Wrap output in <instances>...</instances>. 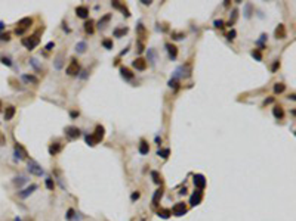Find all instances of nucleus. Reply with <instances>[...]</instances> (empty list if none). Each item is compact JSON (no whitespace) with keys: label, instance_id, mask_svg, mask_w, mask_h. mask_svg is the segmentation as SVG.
Returning a JSON list of instances; mask_svg holds the SVG:
<instances>
[{"label":"nucleus","instance_id":"30","mask_svg":"<svg viewBox=\"0 0 296 221\" xmlns=\"http://www.w3.org/2000/svg\"><path fill=\"white\" fill-rule=\"evenodd\" d=\"M76 52L84 53V52H86V43H84V41H80V43L76 44Z\"/></svg>","mask_w":296,"mask_h":221},{"label":"nucleus","instance_id":"4","mask_svg":"<svg viewBox=\"0 0 296 221\" xmlns=\"http://www.w3.org/2000/svg\"><path fill=\"white\" fill-rule=\"evenodd\" d=\"M67 74L68 75H77L80 72V65L77 64V61L76 59H71V62H70V65L67 66Z\"/></svg>","mask_w":296,"mask_h":221},{"label":"nucleus","instance_id":"17","mask_svg":"<svg viewBox=\"0 0 296 221\" xmlns=\"http://www.w3.org/2000/svg\"><path fill=\"white\" fill-rule=\"evenodd\" d=\"M15 112H16L15 106H8L6 110H5V120L6 121H11L12 118H13V115H15Z\"/></svg>","mask_w":296,"mask_h":221},{"label":"nucleus","instance_id":"11","mask_svg":"<svg viewBox=\"0 0 296 221\" xmlns=\"http://www.w3.org/2000/svg\"><path fill=\"white\" fill-rule=\"evenodd\" d=\"M65 134L68 136L70 139H77L80 136V130L77 127H67L65 128Z\"/></svg>","mask_w":296,"mask_h":221},{"label":"nucleus","instance_id":"3","mask_svg":"<svg viewBox=\"0 0 296 221\" xmlns=\"http://www.w3.org/2000/svg\"><path fill=\"white\" fill-rule=\"evenodd\" d=\"M172 212H173V215H176V217H182L184 214H187V206H185V203H184V202L175 203L173 208H172Z\"/></svg>","mask_w":296,"mask_h":221},{"label":"nucleus","instance_id":"24","mask_svg":"<svg viewBox=\"0 0 296 221\" xmlns=\"http://www.w3.org/2000/svg\"><path fill=\"white\" fill-rule=\"evenodd\" d=\"M127 31H129V28H115L114 30V37H123L125 34H127Z\"/></svg>","mask_w":296,"mask_h":221},{"label":"nucleus","instance_id":"54","mask_svg":"<svg viewBox=\"0 0 296 221\" xmlns=\"http://www.w3.org/2000/svg\"><path fill=\"white\" fill-rule=\"evenodd\" d=\"M144 5H151V0H141Z\"/></svg>","mask_w":296,"mask_h":221},{"label":"nucleus","instance_id":"55","mask_svg":"<svg viewBox=\"0 0 296 221\" xmlns=\"http://www.w3.org/2000/svg\"><path fill=\"white\" fill-rule=\"evenodd\" d=\"M71 117H73V118H76V117H79V112H71Z\"/></svg>","mask_w":296,"mask_h":221},{"label":"nucleus","instance_id":"47","mask_svg":"<svg viewBox=\"0 0 296 221\" xmlns=\"http://www.w3.org/2000/svg\"><path fill=\"white\" fill-rule=\"evenodd\" d=\"M0 61H2V64H5V65H8V66L12 65V62H11V59H9V58H2Z\"/></svg>","mask_w":296,"mask_h":221},{"label":"nucleus","instance_id":"57","mask_svg":"<svg viewBox=\"0 0 296 221\" xmlns=\"http://www.w3.org/2000/svg\"><path fill=\"white\" fill-rule=\"evenodd\" d=\"M271 102H273V99L270 97V99H267V100H265V105H267V103H271Z\"/></svg>","mask_w":296,"mask_h":221},{"label":"nucleus","instance_id":"15","mask_svg":"<svg viewBox=\"0 0 296 221\" xmlns=\"http://www.w3.org/2000/svg\"><path fill=\"white\" fill-rule=\"evenodd\" d=\"M111 5H113V8H115V9H120V11L123 12V15H125V16H127V18L130 16V13H129V9L126 8L125 5H122L120 2H113Z\"/></svg>","mask_w":296,"mask_h":221},{"label":"nucleus","instance_id":"8","mask_svg":"<svg viewBox=\"0 0 296 221\" xmlns=\"http://www.w3.org/2000/svg\"><path fill=\"white\" fill-rule=\"evenodd\" d=\"M104 134H105V130H104V127L102 125H98L96 128H95V133L92 134L93 136V139L96 140V143H99L101 140L104 139Z\"/></svg>","mask_w":296,"mask_h":221},{"label":"nucleus","instance_id":"50","mask_svg":"<svg viewBox=\"0 0 296 221\" xmlns=\"http://www.w3.org/2000/svg\"><path fill=\"white\" fill-rule=\"evenodd\" d=\"M73 215H74V209H71V208H70L68 212H67V220H71V218H73Z\"/></svg>","mask_w":296,"mask_h":221},{"label":"nucleus","instance_id":"19","mask_svg":"<svg viewBox=\"0 0 296 221\" xmlns=\"http://www.w3.org/2000/svg\"><path fill=\"white\" fill-rule=\"evenodd\" d=\"M120 72H122V77L125 78V80H132V78H133V72H130L129 68H125V66H123V68L120 69Z\"/></svg>","mask_w":296,"mask_h":221},{"label":"nucleus","instance_id":"52","mask_svg":"<svg viewBox=\"0 0 296 221\" xmlns=\"http://www.w3.org/2000/svg\"><path fill=\"white\" fill-rule=\"evenodd\" d=\"M142 52H144V46H142V43L139 41V43H138V53H142Z\"/></svg>","mask_w":296,"mask_h":221},{"label":"nucleus","instance_id":"48","mask_svg":"<svg viewBox=\"0 0 296 221\" xmlns=\"http://www.w3.org/2000/svg\"><path fill=\"white\" fill-rule=\"evenodd\" d=\"M6 144V137H5V134L0 131V146H5Z\"/></svg>","mask_w":296,"mask_h":221},{"label":"nucleus","instance_id":"35","mask_svg":"<svg viewBox=\"0 0 296 221\" xmlns=\"http://www.w3.org/2000/svg\"><path fill=\"white\" fill-rule=\"evenodd\" d=\"M45 184H46V187L49 189V190H53V187H55V183H53V180H52V178H46Z\"/></svg>","mask_w":296,"mask_h":221},{"label":"nucleus","instance_id":"5","mask_svg":"<svg viewBox=\"0 0 296 221\" xmlns=\"http://www.w3.org/2000/svg\"><path fill=\"white\" fill-rule=\"evenodd\" d=\"M201 198H203V192H201V190H195L193 195H191V198H190V205H191V206L198 205V203L201 202Z\"/></svg>","mask_w":296,"mask_h":221},{"label":"nucleus","instance_id":"41","mask_svg":"<svg viewBox=\"0 0 296 221\" xmlns=\"http://www.w3.org/2000/svg\"><path fill=\"white\" fill-rule=\"evenodd\" d=\"M236 35H237L236 30H231V31L227 34V38H228V40H234V38H236Z\"/></svg>","mask_w":296,"mask_h":221},{"label":"nucleus","instance_id":"18","mask_svg":"<svg viewBox=\"0 0 296 221\" xmlns=\"http://www.w3.org/2000/svg\"><path fill=\"white\" fill-rule=\"evenodd\" d=\"M273 114H274V117H275L277 120H281V118L284 117V110H283L281 106H274Z\"/></svg>","mask_w":296,"mask_h":221},{"label":"nucleus","instance_id":"49","mask_svg":"<svg viewBox=\"0 0 296 221\" xmlns=\"http://www.w3.org/2000/svg\"><path fill=\"white\" fill-rule=\"evenodd\" d=\"M53 47H55V43H53V41H49V43L46 44V50H52Z\"/></svg>","mask_w":296,"mask_h":221},{"label":"nucleus","instance_id":"45","mask_svg":"<svg viewBox=\"0 0 296 221\" xmlns=\"http://www.w3.org/2000/svg\"><path fill=\"white\" fill-rule=\"evenodd\" d=\"M250 12H252V6H250V5H246V13H244V15H246V18H250V16H252Z\"/></svg>","mask_w":296,"mask_h":221},{"label":"nucleus","instance_id":"44","mask_svg":"<svg viewBox=\"0 0 296 221\" xmlns=\"http://www.w3.org/2000/svg\"><path fill=\"white\" fill-rule=\"evenodd\" d=\"M169 87H173V88L178 87V80L176 78H172L170 81H169Z\"/></svg>","mask_w":296,"mask_h":221},{"label":"nucleus","instance_id":"36","mask_svg":"<svg viewBox=\"0 0 296 221\" xmlns=\"http://www.w3.org/2000/svg\"><path fill=\"white\" fill-rule=\"evenodd\" d=\"M237 13H239V11L237 9H232V15H231V19H229V22H228V25L231 27L232 24H234V21L237 19Z\"/></svg>","mask_w":296,"mask_h":221},{"label":"nucleus","instance_id":"33","mask_svg":"<svg viewBox=\"0 0 296 221\" xmlns=\"http://www.w3.org/2000/svg\"><path fill=\"white\" fill-rule=\"evenodd\" d=\"M55 68H57V69H61V68H62V55L57 56V59H55Z\"/></svg>","mask_w":296,"mask_h":221},{"label":"nucleus","instance_id":"26","mask_svg":"<svg viewBox=\"0 0 296 221\" xmlns=\"http://www.w3.org/2000/svg\"><path fill=\"white\" fill-rule=\"evenodd\" d=\"M157 215H159L160 218H163V220H167V218L170 217V211H167V209H159V211H157Z\"/></svg>","mask_w":296,"mask_h":221},{"label":"nucleus","instance_id":"42","mask_svg":"<svg viewBox=\"0 0 296 221\" xmlns=\"http://www.w3.org/2000/svg\"><path fill=\"white\" fill-rule=\"evenodd\" d=\"M172 35H173L175 40H182V38H185V34H182V33H173Z\"/></svg>","mask_w":296,"mask_h":221},{"label":"nucleus","instance_id":"1","mask_svg":"<svg viewBox=\"0 0 296 221\" xmlns=\"http://www.w3.org/2000/svg\"><path fill=\"white\" fill-rule=\"evenodd\" d=\"M27 170H28V173H30V174H33V176H37V177H40L42 174H43V170H42V167L39 165L36 161H28Z\"/></svg>","mask_w":296,"mask_h":221},{"label":"nucleus","instance_id":"7","mask_svg":"<svg viewBox=\"0 0 296 221\" xmlns=\"http://www.w3.org/2000/svg\"><path fill=\"white\" fill-rule=\"evenodd\" d=\"M36 189H37V184H30L27 189H24V190H21V192H18V196H19V198H22V199L28 198L30 195H33V193H34Z\"/></svg>","mask_w":296,"mask_h":221},{"label":"nucleus","instance_id":"25","mask_svg":"<svg viewBox=\"0 0 296 221\" xmlns=\"http://www.w3.org/2000/svg\"><path fill=\"white\" fill-rule=\"evenodd\" d=\"M59 150H61V144H59V143L50 144V147H49V153H50V155H57Z\"/></svg>","mask_w":296,"mask_h":221},{"label":"nucleus","instance_id":"6","mask_svg":"<svg viewBox=\"0 0 296 221\" xmlns=\"http://www.w3.org/2000/svg\"><path fill=\"white\" fill-rule=\"evenodd\" d=\"M194 186L198 189V190H203L206 186V178L201 174H195L194 176Z\"/></svg>","mask_w":296,"mask_h":221},{"label":"nucleus","instance_id":"51","mask_svg":"<svg viewBox=\"0 0 296 221\" xmlns=\"http://www.w3.org/2000/svg\"><path fill=\"white\" fill-rule=\"evenodd\" d=\"M278 66H280V62H278V61H275V62H274V65L271 66V71L274 72V71H275V69H277Z\"/></svg>","mask_w":296,"mask_h":221},{"label":"nucleus","instance_id":"2","mask_svg":"<svg viewBox=\"0 0 296 221\" xmlns=\"http://www.w3.org/2000/svg\"><path fill=\"white\" fill-rule=\"evenodd\" d=\"M39 37L37 35H31V37H25V38H22V44L28 49V50H33L36 46L39 44Z\"/></svg>","mask_w":296,"mask_h":221},{"label":"nucleus","instance_id":"31","mask_svg":"<svg viewBox=\"0 0 296 221\" xmlns=\"http://www.w3.org/2000/svg\"><path fill=\"white\" fill-rule=\"evenodd\" d=\"M169 153H170L169 149H160V150H157V155H159L160 158H163V159H166L169 156Z\"/></svg>","mask_w":296,"mask_h":221},{"label":"nucleus","instance_id":"37","mask_svg":"<svg viewBox=\"0 0 296 221\" xmlns=\"http://www.w3.org/2000/svg\"><path fill=\"white\" fill-rule=\"evenodd\" d=\"M86 143L89 144V146H95V144H96V140L93 139V136H92V134H91V136H86Z\"/></svg>","mask_w":296,"mask_h":221},{"label":"nucleus","instance_id":"29","mask_svg":"<svg viewBox=\"0 0 296 221\" xmlns=\"http://www.w3.org/2000/svg\"><path fill=\"white\" fill-rule=\"evenodd\" d=\"M284 90H286V86L283 84V83H277V84L274 86V93H277V94H278V93H283Z\"/></svg>","mask_w":296,"mask_h":221},{"label":"nucleus","instance_id":"27","mask_svg":"<svg viewBox=\"0 0 296 221\" xmlns=\"http://www.w3.org/2000/svg\"><path fill=\"white\" fill-rule=\"evenodd\" d=\"M22 80L25 83H31V84H39V80L34 75H22Z\"/></svg>","mask_w":296,"mask_h":221},{"label":"nucleus","instance_id":"59","mask_svg":"<svg viewBox=\"0 0 296 221\" xmlns=\"http://www.w3.org/2000/svg\"><path fill=\"white\" fill-rule=\"evenodd\" d=\"M15 221H21V218L19 217H15Z\"/></svg>","mask_w":296,"mask_h":221},{"label":"nucleus","instance_id":"58","mask_svg":"<svg viewBox=\"0 0 296 221\" xmlns=\"http://www.w3.org/2000/svg\"><path fill=\"white\" fill-rule=\"evenodd\" d=\"M156 142H157V144L161 143V139H159V137H156Z\"/></svg>","mask_w":296,"mask_h":221},{"label":"nucleus","instance_id":"13","mask_svg":"<svg viewBox=\"0 0 296 221\" xmlns=\"http://www.w3.org/2000/svg\"><path fill=\"white\" fill-rule=\"evenodd\" d=\"M286 27L283 24H278V27L275 28V38H286Z\"/></svg>","mask_w":296,"mask_h":221},{"label":"nucleus","instance_id":"34","mask_svg":"<svg viewBox=\"0 0 296 221\" xmlns=\"http://www.w3.org/2000/svg\"><path fill=\"white\" fill-rule=\"evenodd\" d=\"M151 177H153V181H154L156 184H160L161 180H160V174L157 173V171H153V173H151Z\"/></svg>","mask_w":296,"mask_h":221},{"label":"nucleus","instance_id":"32","mask_svg":"<svg viewBox=\"0 0 296 221\" xmlns=\"http://www.w3.org/2000/svg\"><path fill=\"white\" fill-rule=\"evenodd\" d=\"M110 18H111V15H105V16H104V18H102V19H101V21L98 22V28H104V27H105V24H107V22L110 21Z\"/></svg>","mask_w":296,"mask_h":221},{"label":"nucleus","instance_id":"9","mask_svg":"<svg viewBox=\"0 0 296 221\" xmlns=\"http://www.w3.org/2000/svg\"><path fill=\"white\" fill-rule=\"evenodd\" d=\"M166 49H167V53H169V58H170L172 61H175V59L178 58V47H176L175 44L167 43V44H166Z\"/></svg>","mask_w":296,"mask_h":221},{"label":"nucleus","instance_id":"10","mask_svg":"<svg viewBox=\"0 0 296 221\" xmlns=\"http://www.w3.org/2000/svg\"><path fill=\"white\" fill-rule=\"evenodd\" d=\"M76 15L81 18V19H86L88 16H89V9L86 8V6H77L76 8Z\"/></svg>","mask_w":296,"mask_h":221},{"label":"nucleus","instance_id":"39","mask_svg":"<svg viewBox=\"0 0 296 221\" xmlns=\"http://www.w3.org/2000/svg\"><path fill=\"white\" fill-rule=\"evenodd\" d=\"M11 40V34L6 33V34H0V41H9Z\"/></svg>","mask_w":296,"mask_h":221},{"label":"nucleus","instance_id":"40","mask_svg":"<svg viewBox=\"0 0 296 221\" xmlns=\"http://www.w3.org/2000/svg\"><path fill=\"white\" fill-rule=\"evenodd\" d=\"M102 44H104L105 49H113V41H111V40H104Z\"/></svg>","mask_w":296,"mask_h":221},{"label":"nucleus","instance_id":"21","mask_svg":"<svg viewBox=\"0 0 296 221\" xmlns=\"http://www.w3.org/2000/svg\"><path fill=\"white\" fill-rule=\"evenodd\" d=\"M84 31H86L88 34H93L95 28H93V21H92V19H89L88 22H84Z\"/></svg>","mask_w":296,"mask_h":221},{"label":"nucleus","instance_id":"20","mask_svg":"<svg viewBox=\"0 0 296 221\" xmlns=\"http://www.w3.org/2000/svg\"><path fill=\"white\" fill-rule=\"evenodd\" d=\"M148 152H150V146H148L147 142H144V140H142V142L139 143V153H141V155H147Z\"/></svg>","mask_w":296,"mask_h":221},{"label":"nucleus","instance_id":"28","mask_svg":"<svg viewBox=\"0 0 296 221\" xmlns=\"http://www.w3.org/2000/svg\"><path fill=\"white\" fill-rule=\"evenodd\" d=\"M136 31H138V34H139V37H141V38H145V34H147V31H145V27H144L141 22L138 24Z\"/></svg>","mask_w":296,"mask_h":221},{"label":"nucleus","instance_id":"12","mask_svg":"<svg viewBox=\"0 0 296 221\" xmlns=\"http://www.w3.org/2000/svg\"><path fill=\"white\" fill-rule=\"evenodd\" d=\"M133 68H136L139 71H144L145 68H147V61L145 59H142V58H136L135 61H133Z\"/></svg>","mask_w":296,"mask_h":221},{"label":"nucleus","instance_id":"60","mask_svg":"<svg viewBox=\"0 0 296 221\" xmlns=\"http://www.w3.org/2000/svg\"><path fill=\"white\" fill-rule=\"evenodd\" d=\"M0 110H2V102H0Z\"/></svg>","mask_w":296,"mask_h":221},{"label":"nucleus","instance_id":"38","mask_svg":"<svg viewBox=\"0 0 296 221\" xmlns=\"http://www.w3.org/2000/svg\"><path fill=\"white\" fill-rule=\"evenodd\" d=\"M252 56H253L256 61H262V55H261L259 50H253V52H252Z\"/></svg>","mask_w":296,"mask_h":221},{"label":"nucleus","instance_id":"53","mask_svg":"<svg viewBox=\"0 0 296 221\" xmlns=\"http://www.w3.org/2000/svg\"><path fill=\"white\" fill-rule=\"evenodd\" d=\"M130 198H132V200H136V199L139 198V192H135V193H132V196H130Z\"/></svg>","mask_w":296,"mask_h":221},{"label":"nucleus","instance_id":"16","mask_svg":"<svg viewBox=\"0 0 296 221\" xmlns=\"http://www.w3.org/2000/svg\"><path fill=\"white\" fill-rule=\"evenodd\" d=\"M31 22H33L31 18H22L21 21L18 22V28H21V30H25V31H27V28L31 25Z\"/></svg>","mask_w":296,"mask_h":221},{"label":"nucleus","instance_id":"22","mask_svg":"<svg viewBox=\"0 0 296 221\" xmlns=\"http://www.w3.org/2000/svg\"><path fill=\"white\" fill-rule=\"evenodd\" d=\"M28 181V178L27 177H24V176H19V177H16L15 180H13V183H15V186H18V187H21L24 183H27Z\"/></svg>","mask_w":296,"mask_h":221},{"label":"nucleus","instance_id":"46","mask_svg":"<svg viewBox=\"0 0 296 221\" xmlns=\"http://www.w3.org/2000/svg\"><path fill=\"white\" fill-rule=\"evenodd\" d=\"M30 64L34 66L36 69H40V66H39V64H37V59H36V58H31V59H30Z\"/></svg>","mask_w":296,"mask_h":221},{"label":"nucleus","instance_id":"14","mask_svg":"<svg viewBox=\"0 0 296 221\" xmlns=\"http://www.w3.org/2000/svg\"><path fill=\"white\" fill-rule=\"evenodd\" d=\"M25 155L27 153H25V150H24L22 146H21V144H15V158L21 161V159L25 158Z\"/></svg>","mask_w":296,"mask_h":221},{"label":"nucleus","instance_id":"56","mask_svg":"<svg viewBox=\"0 0 296 221\" xmlns=\"http://www.w3.org/2000/svg\"><path fill=\"white\" fill-rule=\"evenodd\" d=\"M3 30H5V24L0 21V31H3Z\"/></svg>","mask_w":296,"mask_h":221},{"label":"nucleus","instance_id":"43","mask_svg":"<svg viewBox=\"0 0 296 221\" xmlns=\"http://www.w3.org/2000/svg\"><path fill=\"white\" fill-rule=\"evenodd\" d=\"M213 25H215L216 28H224V21H222V19H216V21L213 22Z\"/></svg>","mask_w":296,"mask_h":221},{"label":"nucleus","instance_id":"23","mask_svg":"<svg viewBox=\"0 0 296 221\" xmlns=\"http://www.w3.org/2000/svg\"><path fill=\"white\" fill-rule=\"evenodd\" d=\"M161 196H163V190H161V189L156 190V193H154V196H153V205H157L159 200L161 199Z\"/></svg>","mask_w":296,"mask_h":221}]
</instances>
